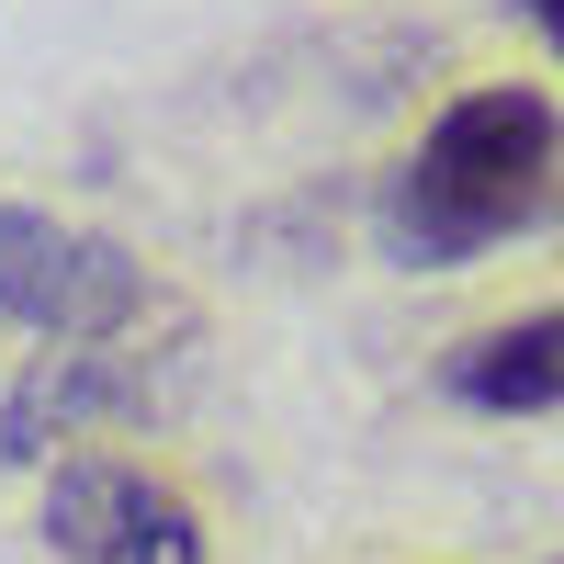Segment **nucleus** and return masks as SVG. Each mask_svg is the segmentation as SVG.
<instances>
[{
    "label": "nucleus",
    "mask_w": 564,
    "mask_h": 564,
    "mask_svg": "<svg viewBox=\"0 0 564 564\" xmlns=\"http://www.w3.org/2000/svg\"><path fill=\"white\" fill-rule=\"evenodd\" d=\"M90 406H124V384H113V372H102V350H57V361H45L34 372V384L12 395V441H0V452H45V430H79V417Z\"/></svg>",
    "instance_id": "nucleus-5"
},
{
    "label": "nucleus",
    "mask_w": 564,
    "mask_h": 564,
    "mask_svg": "<svg viewBox=\"0 0 564 564\" xmlns=\"http://www.w3.org/2000/svg\"><path fill=\"white\" fill-rule=\"evenodd\" d=\"M0 316L57 350H102L148 316V271L90 226H57L34 204H0Z\"/></svg>",
    "instance_id": "nucleus-2"
},
{
    "label": "nucleus",
    "mask_w": 564,
    "mask_h": 564,
    "mask_svg": "<svg viewBox=\"0 0 564 564\" xmlns=\"http://www.w3.org/2000/svg\"><path fill=\"white\" fill-rule=\"evenodd\" d=\"M520 12H531V34L553 45V57H564V0H520Z\"/></svg>",
    "instance_id": "nucleus-6"
},
{
    "label": "nucleus",
    "mask_w": 564,
    "mask_h": 564,
    "mask_svg": "<svg viewBox=\"0 0 564 564\" xmlns=\"http://www.w3.org/2000/svg\"><path fill=\"white\" fill-rule=\"evenodd\" d=\"M45 531L68 564H204V531L170 486L124 475V463H68L45 497Z\"/></svg>",
    "instance_id": "nucleus-3"
},
{
    "label": "nucleus",
    "mask_w": 564,
    "mask_h": 564,
    "mask_svg": "<svg viewBox=\"0 0 564 564\" xmlns=\"http://www.w3.org/2000/svg\"><path fill=\"white\" fill-rule=\"evenodd\" d=\"M564 193V113L520 79H486L384 181V249L406 271H463Z\"/></svg>",
    "instance_id": "nucleus-1"
},
{
    "label": "nucleus",
    "mask_w": 564,
    "mask_h": 564,
    "mask_svg": "<svg viewBox=\"0 0 564 564\" xmlns=\"http://www.w3.org/2000/svg\"><path fill=\"white\" fill-rule=\"evenodd\" d=\"M452 395L486 406V417H542V406H564V305L463 339V350H452Z\"/></svg>",
    "instance_id": "nucleus-4"
}]
</instances>
